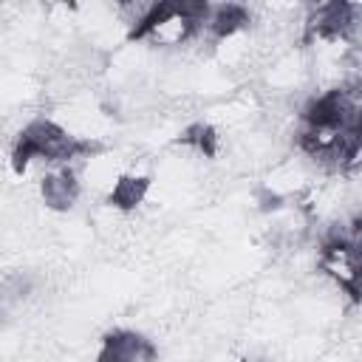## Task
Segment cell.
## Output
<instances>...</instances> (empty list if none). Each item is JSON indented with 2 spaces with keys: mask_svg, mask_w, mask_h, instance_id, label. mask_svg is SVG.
Segmentation results:
<instances>
[{
  "mask_svg": "<svg viewBox=\"0 0 362 362\" xmlns=\"http://www.w3.org/2000/svg\"><path fill=\"white\" fill-rule=\"evenodd\" d=\"M156 359H158V348L153 339L130 328H116L102 337L93 362H156Z\"/></svg>",
  "mask_w": 362,
  "mask_h": 362,
  "instance_id": "7a4b0ae2",
  "label": "cell"
},
{
  "mask_svg": "<svg viewBox=\"0 0 362 362\" xmlns=\"http://www.w3.org/2000/svg\"><path fill=\"white\" fill-rule=\"evenodd\" d=\"M147 189H150V178L147 175H136V173L116 175L110 189H107V204L113 209H119V212H130L139 204H144Z\"/></svg>",
  "mask_w": 362,
  "mask_h": 362,
  "instance_id": "277c9868",
  "label": "cell"
},
{
  "mask_svg": "<svg viewBox=\"0 0 362 362\" xmlns=\"http://www.w3.org/2000/svg\"><path fill=\"white\" fill-rule=\"evenodd\" d=\"M99 153V144L82 136H74L68 127L48 116H37L14 139L11 147V167L17 173H25L31 164L42 161L45 167H74L82 158H90Z\"/></svg>",
  "mask_w": 362,
  "mask_h": 362,
  "instance_id": "6da1fadb",
  "label": "cell"
},
{
  "mask_svg": "<svg viewBox=\"0 0 362 362\" xmlns=\"http://www.w3.org/2000/svg\"><path fill=\"white\" fill-rule=\"evenodd\" d=\"M82 195V181L76 167H48L40 178V198L51 212H68Z\"/></svg>",
  "mask_w": 362,
  "mask_h": 362,
  "instance_id": "3957f363",
  "label": "cell"
}]
</instances>
